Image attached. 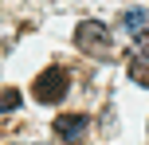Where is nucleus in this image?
Wrapping results in <instances>:
<instances>
[{
	"mask_svg": "<svg viewBox=\"0 0 149 145\" xmlns=\"http://www.w3.org/2000/svg\"><path fill=\"white\" fill-rule=\"evenodd\" d=\"M74 43L86 55H94V59H106V55H110V28L98 24V20H82L79 31H74Z\"/></svg>",
	"mask_w": 149,
	"mask_h": 145,
	"instance_id": "obj_1",
	"label": "nucleus"
},
{
	"mask_svg": "<svg viewBox=\"0 0 149 145\" xmlns=\"http://www.w3.org/2000/svg\"><path fill=\"white\" fill-rule=\"evenodd\" d=\"M67 86H71V78H67V71L63 67H47L43 75L36 78V98L39 102H63V94H67Z\"/></svg>",
	"mask_w": 149,
	"mask_h": 145,
	"instance_id": "obj_2",
	"label": "nucleus"
},
{
	"mask_svg": "<svg viewBox=\"0 0 149 145\" xmlns=\"http://www.w3.org/2000/svg\"><path fill=\"white\" fill-rule=\"evenodd\" d=\"M86 130H90V122L82 114H59V118H55V137H59V141L79 145V141H86Z\"/></svg>",
	"mask_w": 149,
	"mask_h": 145,
	"instance_id": "obj_3",
	"label": "nucleus"
},
{
	"mask_svg": "<svg viewBox=\"0 0 149 145\" xmlns=\"http://www.w3.org/2000/svg\"><path fill=\"white\" fill-rule=\"evenodd\" d=\"M130 75H134V83H141L149 90V35H137L134 59H130Z\"/></svg>",
	"mask_w": 149,
	"mask_h": 145,
	"instance_id": "obj_4",
	"label": "nucleus"
},
{
	"mask_svg": "<svg viewBox=\"0 0 149 145\" xmlns=\"http://www.w3.org/2000/svg\"><path fill=\"white\" fill-rule=\"evenodd\" d=\"M145 24H149V12H141V8H130V12H126V28L134 31V35H141Z\"/></svg>",
	"mask_w": 149,
	"mask_h": 145,
	"instance_id": "obj_5",
	"label": "nucleus"
},
{
	"mask_svg": "<svg viewBox=\"0 0 149 145\" xmlns=\"http://www.w3.org/2000/svg\"><path fill=\"white\" fill-rule=\"evenodd\" d=\"M16 106H20V90H0V114H8Z\"/></svg>",
	"mask_w": 149,
	"mask_h": 145,
	"instance_id": "obj_6",
	"label": "nucleus"
}]
</instances>
